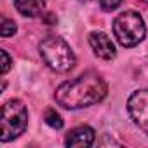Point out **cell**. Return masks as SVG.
I'll return each instance as SVG.
<instances>
[{
  "label": "cell",
  "instance_id": "cell-1",
  "mask_svg": "<svg viewBox=\"0 0 148 148\" xmlns=\"http://www.w3.org/2000/svg\"><path fill=\"white\" fill-rule=\"evenodd\" d=\"M108 92L106 82L94 71H86L80 77L61 84L56 92V103L66 110H79L96 105L105 99Z\"/></svg>",
  "mask_w": 148,
  "mask_h": 148
},
{
  "label": "cell",
  "instance_id": "cell-2",
  "mask_svg": "<svg viewBox=\"0 0 148 148\" xmlns=\"http://www.w3.org/2000/svg\"><path fill=\"white\" fill-rule=\"evenodd\" d=\"M38 51L44 63L58 73H64L75 64V54H73L71 47L59 37L44 38L38 44Z\"/></svg>",
  "mask_w": 148,
  "mask_h": 148
},
{
  "label": "cell",
  "instance_id": "cell-3",
  "mask_svg": "<svg viewBox=\"0 0 148 148\" xmlns=\"http://www.w3.org/2000/svg\"><path fill=\"white\" fill-rule=\"evenodd\" d=\"M113 35L124 47L138 45L146 35V26L141 14L136 11H125L119 14L113 21Z\"/></svg>",
  "mask_w": 148,
  "mask_h": 148
},
{
  "label": "cell",
  "instance_id": "cell-4",
  "mask_svg": "<svg viewBox=\"0 0 148 148\" xmlns=\"http://www.w3.org/2000/svg\"><path fill=\"white\" fill-rule=\"evenodd\" d=\"M28 125V110L19 99H11L2 106V125L0 141H11L25 132Z\"/></svg>",
  "mask_w": 148,
  "mask_h": 148
},
{
  "label": "cell",
  "instance_id": "cell-5",
  "mask_svg": "<svg viewBox=\"0 0 148 148\" xmlns=\"http://www.w3.org/2000/svg\"><path fill=\"white\" fill-rule=\"evenodd\" d=\"M127 112L132 122L148 134V89L134 91L127 101Z\"/></svg>",
  "mask_w": 148,
  "mask_h": 148
},
{
  "label": "cell",
  "instance_id": "cell-6",
  "mask_svg": "<svg viewBox=\"0 0 148 148\" xmlns=\"http://www.w3.org/2000/svg\"><path fill=\"white\" fill-rule=\"evenodd\" d=\"M89 44H91L94 54L98 58H101V59H112L117 54L112 38L106 33H103V32H92L89 35Z\"/></svg>",
  "mask_w": 148,
  "mask_h": 148
},
{
  "label": "cell",
  "instance_id": "cell-7",
  "mask_svg": "<svg viewBox=\"0 0 148 148\" xmlns=\"http://www.w3.org/2000/svg\"><path fill=\"white\" fill-rule=\"evenodd\" d=\"M96 139V132L89 125H79L66 134V146H91Z\"/></svg>",
  "mask_w": 148,
  "mask_h": 148
},
{
  "label": "cell",
  "instance_id": "cell-8",
  "mask_svg": "<svg viewBox=\"0 0 148 148\" xmlns=\"http://www.w3.org/2000/svg\"><path fill=\"white\" fill-rule=\"evenodd\" d=\"M14 5L19 11V14L26 18H37L44 14L45 0H14Z\"/></svg>",
  "mask_w": 148,
  "mask_h": 148
},
{
  "label": "cell",
  "instance_id": "cell-9",
  "mask_svg": "<svg viewBox=\"0 0 148 148\" xmlns=\"http://www.w3.org/2000/svg\"><path fill=\"white\" fill-rule=\"evenodd\" d=\"M45 124L51 125L52 129H61V127H63V119H61V115H59L56 110L49 108V110L45 112Z\"/></svg>",
  "mask_w": 148,
  "mask_h": 148
},
{
  "label": "cell",
  "instance_id": "cell-10",
  "mask_svg": "<svg viewBox=\"0 0 148 148\" xmlns=\"http://www.w3.org/2000/svg\"><path fill=\"white\" fill-rule=\"evenodd\" d=\"M16 33V25L11 21V19H7V18H2V37H11V35H14Z\"/></svg>",
  "mask_w": 148,
  "mask_h": 148
},
{
  "label": "cell",
  "instance_id": "cell-11",
  "mask_svg": "<svg viewBox=\"0 0 148 148\" xmlns=\"http://www.w3.org/2000/svg\"><path fill=\"white\" fill-rule=\"evenodd\" d=\"M122 0H99V5L103 11H115L120 5Z\"/></svg>",
  "mask_w": 148,
  "mask_h": 148
},
{
  "label": "cell",
  "instance_id": "cell-12",
  "mask_svg": "<svg viewBox=\"0 0 148 148\" xmlns=\"http://www.w3.org/2000/svg\"><path fill=\"white\" fill-rule=\"evenodd\" d=\"M0 54H2V73H7L11 68V58L7 54V51H2Z\"/></svg>",
  "mask_w": 148,
  "mask_h": 148
},
{
  "label": "cell",
  "instance_id": "cell-13",
  "mask_svg": "<svg viewBox=\"0 0 148 148\" xmlns=\"http://www.w3.org/2000/svg\"><path fill=\"white\" fill-rule=\"evenodd\" d=\"M143 2H148V0H143Z\"/></svg>",
  "mask_w": 148,
  "mask_h": 148
}]
</instances>
